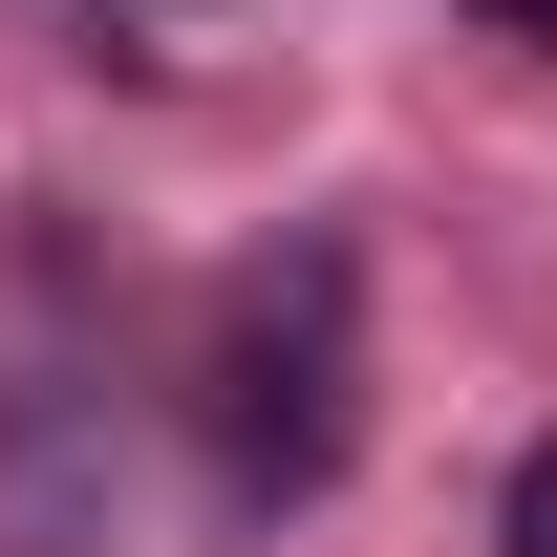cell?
Here are the masks:
<instances>
[{"mask_svg":"<svg viewBox=\"0 0 557 557\" xmlns=\"http://www.w3.org/2000/svg\"><path fill=\"white\" fill-rule=\"evenodd\" d=\"M344 236H278L258 278H236V300H214V344H194V429H214V472L258 493H322L344 472Z\"/></svg>","mask_w":557,"mask_h":557,"instance_id":"1","label":"cell"},{"mask_svg":"<svg viewBox=\"0 0 557 557\" xmlns=\"http://www.w3.org/2000/svg\"><path fill=\"white\" fill-rule=\"evenodd\" d=\"M515 557H557V450H536V472H515Z\"/></svg>","mask_w":557,"mask_h":557,"instance_id":"2","label":"cell"},{"mask_svg":"<svg viewBox=\"0 0 557 557\" xmlns=\"http://www.w3.org/2000/svg\"><path fill=\"white\" fill-rule=\"evenodd\" d=\"M472 22H515V44H557V0H472Z\"/></svg>","mask_w":557,"mask_h":557,"instance_id":"3","label":"cell"}]
</instances>
